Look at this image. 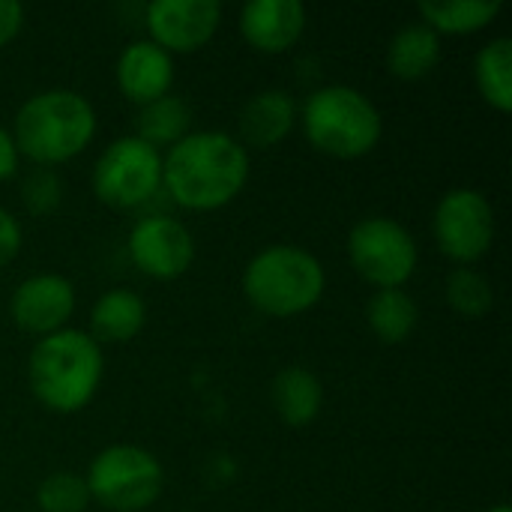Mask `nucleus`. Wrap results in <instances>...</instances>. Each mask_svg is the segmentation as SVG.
<instances>
[{"mask_svg":"<svg viewBox=\"0 0 512 512\" xmlns=\"http://www.w3.org/2000/svg\"><path fill=\"white\" fill-rule=\"evenodd\" d=\"M249 180V150L225 132H189L162 156V186L183 210H219Z\"/></svg>","mask_w":512,"mask_h":512,"instance_id":"obj_1","label":"nucleus"},{"mask_svg":"<svg viewBox=\"0 0 512 512\" xmlns=\"http://www.w3.org/2000/svg\"><path fill=\"white\" fill-rule=\"evenodd\" d=\"M102 372V348L81 330H57L39 339L27 363L30 393L54 414H75L87 408L102 384Z\"/></svg>","mask_w":512,"mask_h":512,"instance_id":"obj_2","label":"nucleus"},{"mask_svg":"<svg viewBox=\"0 0 512 512\" xmlns=\"http://www.w3.org/2000/svg\"><path fill=\"white\" fill-rule=\"evenodd\" d=\"M96 135V111L75 90H42L30 96L12 126L18 156H27L39 168L63 165L75 159Z\"/></svg>","mask_w":512,"mask_h":512,"instance_id":"obj_3","label":"nucleus"},{"mask_svg":"<svg viewBox=\"0 0 512 512\" xmlns=\"http://www.w3.org/2000/svg\"><path fill=\"white\" fill-rule=\"evenodd\" d=\"M327 288L321 261L297 246H270L243 270L246 300L270 318H294L309 312Z\"/></svg>","mask_w":512,"mask_h":512,"instance_id":"obj_4","label":"nucleus"},{"mask_svg":"<svg viewBox=\"0 0 512 512\" xmlns=\"http://www.w3.org/2000/svg\"><path fill=\"white\" fill-rule=\"evenodd\" d=\"M303 132L315 150L333 159H360L378 147L384 123L366 93L345 84H330L306 99Z\"/></svg>","mask_w":512,"mask_h":512,"instance_id":"obj_5","label":"nucleus"},{"mask_svg":"<svg viewBox=\"0 0 512 512\" xmlns=\"http://www.w3.org/2000/svg\"><path fill=\"white\" fill-rule=\"evenodd\" d=\"M90 501L111 512H141L156 504L165 486L159 459L135 444L105 447L84 477Z\"/></svg>","mask_w":512,"mask_h":512,"instance_id":"obj_6","label":"nucleus"},{"mask_svg":"<svg viewBox=\"0 0 512 512\" xmlns=\"http://www.w3.org/2000/svg\"><path fill=\"white\" fill-rule=\"evenodd\" d=\"M162 186V153L135 135L111 141L93 165V192L114 210L147 204Z\"/></svg>","mask_w":512,"mask_h":512,"instance_id":"obj_7","label":"nucleus"},{"mask_svg":"<svg viewBox=\"0 0 512 512\" xmlns=\"http://www.w3.org/2000/svg\"><path fill=\"white\" fill-rule=\"evenodd\" d=\"M351 267L378 291L402 288L417 270V240L411 231L387 216H369L348 234Z\"/></svg>","mask_w":512,"mask_h":512,"instance_id":"obj_8","label":"nucleus"},{"mask_svg":"<svg viewBox=\"0 0 512 512\" xmlns=\"http://www.w3.org/2000/svg\"><path fill=\"white\" fill-rule=\"evenodd\" d=\"M438 249L459 267L477 264L495 243V210L477 189H450L432 222Z\"/></svg>","mask_w":512,"mask_h":512,"instance_id":"obj_9","label":"nucleus"},{"mask_svg":"<svg viewBox=\"0 0 512 512\" xmlns=\"http://www.w3.org/2000/svg\"><path fill=\"white\" fill-rule=\"evenodd\" d=\"M129 258L150 279H177L195 261V240L171 216H144L129 234Z\"/></svg>","mask_w":512,"mask_h":512,"instance_id":"obj_10","label":"nucleus"},{"mask_svg":"<svg viewBox=\"0 0 512 512\" xmlns=\"http://www.w3.org/2000/svg\"><path fill=\"white\" fill-rule=\"evenodd\" d=\"M219 0H156L147 6L150 42L168 54H192L219 30Z\"/></svg>","mask_w":512,"mask_h":512,"instance_id":"obj_11","label":"nucleus"},{"mask_svg":"<svg viewBox=\"0 0 512 512\" xmlns=\"http://www.w3.org/2000/svg\"><path fill=\"white\" fill-rule=\"evenodd\" d=\"M72 312H75V288L60 273H36L24 279L9 300V315L15 327L39 339L66 330Z\"/></svg>","mask_w":512,"mask_h":512,"instance_id":"obj_12","label":"nucleus"},{"mask_svg":"<svg viewBox=\"0 0 512 512\" xmlns=\"http://www.w3.org/2000/svg\"><path fill=\"white\" fill-rule=\"evenodd\" d=\"M306 30L300 0H255L240 9V36L261 54L288 51Z\"/></svg>","mask_w":512,"mask_h":512,"instance_id":"obj_13","label":"nucleus"},{"mask_svg":"<svg viewBox=\"0 0 512 512\" xmlns=\"http://www.w3.org/2000/svg\"><path fill=\"white\" fill-rule=\"evenodd\" d=\"M174 84V60L168 51L153 45L150 39L132 42L123 48L117 60V87L138 108L171 93Z\"/></svg>","mask_w":512,"mask_h":512,"instance_id":"obj_14","label":"nucleus"},{"mask_svg":"<svg viewBox=\"0 0 512 512\" xmlns=\"http://www.w3.org/2000/svg\"><path fill=\"white\" fill-rule=\"evenodd\" d=\"M297 123V102L285 90H261L240 111V144L267 150L282 144Z\"/></svg>","mask_w":512,"mask_h":512,"instance_id":"obj_15","label":"nucleus"},{"mask_svg":"<svg viewBox=\"0 0 512 512\" xmlns=\"http://www.w3.org/2000/svg\"><path fill=\"white\" fill-rule=\"evenodd\" d=\"M147 324L144 300L129 288L105 291L90 309V336L102 345H120L135 339Z\"/></svg>","mask_w":512,"mask_h":512,"instance_id":"obj_16","label":"nucleus"},{"mask_svg":"<svg viewBox=\"0 0 512 512\" xmlns=\"http://www.w3.org/2000/svg\"><path fill=\"white\" fill-rule=\"evenodd\" d=\"M324 390L315 372L303 366H288L273 378V408L282 423L303 429L321 414Z\"/></svg>","mask_w":512,"mask_h":512,"instance_id":"obj_17","label":"nucleus"},{"mask_svg":"<svg viewBox=\"0 0 512 512\" xmlns=\"http://www.w3.org/2000/svg\"><path fill=\"white\" fill-rule=\"evenodd\" d=\"M441 63V36L426 24L402 27L387 48V69L402 81H420Z\"/></svg>","mask_w":512,"mask_h":512,"instance_id":"obj_18","label":"nucleus"},{"mask_svg":"<svg viewBox=\"0 0 512 512\" xmlns=\"http://www.w3.org/2000/svg\"><path fill=\"white\" fill-rule=\"evenodd\" d=\"M501 9H504L501 0H450V3L426 0V3H420L423 24L432 27L438 36L441 33H447V36L477 33L486 24H492L501 15Z\"/></svg>","mask_w":512,"mask_h":512,"instance_id":"obj_19","label":"nucleus"},{"mask_svg":"<svg viewBox=\"0 0 512 512\" xmlns=\"http://www.w3.org/2000/svg\"><path fill=\"white\" fill-rule=\"evenodd\" d=\"M366 321L384 345H399L414 333L420 309L405 288H384L372 294L366 306Z\"/></svg>","mask_w":512,"mask_h":512,"instance_id":"obj_20","label":"nucleus"},{"mask_svg":"<svg viewBox=\"0 0 512 512\" xmlns=\"http://www.w3.org/2000/svg\"><path fill=\"white\" fill-rule=\"evenodd\" d=\"M474 81L480 96L501 114L512 111V39L498 36L480 48L474 60Z\"/></svg>","mask_w":512,"mask_h":512,"instance_id":"obj_21","label":"nucleus"},{"mask_svg":"<svg viewBox=\"0 0 512 512\" xmlns=\"http://www.w3.org/2000/svg\"><path fill=\"white\" fill-rule=\"evenodd\" d=\"M189 123H192V111L186 105V99L168 93L150 105H144L138 111V135L144 144L150 147H174L177 141H183L189 135Z\"/></svg>","mask_w":512,"mask_h":512,"instance_id":"obj_22","label":"nucleus"},{"mask_svg":"<svg viewBox=\"0 0 512 512\" xmlns=\"http://www.w3.org/2000/svg\"><path fill=\"white\" fill-rule=\"evenodd\" d=\"M447 303L462 318H483L495 303L492 282L474 267H456L447 276Z\"/></svg>","mask_w":512,"mask_h":512,"instance_id":"obj_23","label":"nucleus"},{"mask_svg":"<svg viewBox=\"0 0 512 512\" xmlns=\"http://www.w3.org/2000/svg\"><path fill=\"white\" fill-rule=\"evenodd\" d=\"M36 504L42 512H84L90 504V492L81 474L54 471L39 483Z\"/></svg>","mask_w":512,"mask_h":512,"instance_id":"obj_24","label":"nucleus"},{"mask_svg":"<svg viewBox=\"0 0 512 512\" xmlns=\"http://www.w3.org/2000/svg\"><path fill=\"white\" fill-rule=\"evenodd\" d=\"M60 198H63V183L51 168H36L24 177L21 201L33 216H48L51 210H57Z\"/></svg>","mask_w":512,"mask_h":512,"instance_id":"obj_25","label":"nucleus"},{"mask_svg":"<svg viewBox=\"0 0 512 512\" xmlns=\"http://www.w3.org/2000/svg\"><path fill=\"white\" fill-rule=\"evenodd\" d=\"M18 249H21V225L15 216H9V210L0 207V270L15 261Z\"/></svg>","mask_w":512,"mask_h":512,"instance_id":"obj_26","label":"nucleus"},{"mask_svg":"<svg viewBox=\"0 0 512 512\" xmlns=\"http://www.w3.org/2000/svg\"><path fill=\"white\" fill-rule=\"evenodd\" d=\"M24 24V6L18 0H0V48L9 45Z\"/></svg>","mask_w":512,"mask_h":512,"instance_id":"obj_27","label":"nucleus"},{"mask_svg":"<svg viewBox=\"0 0 512 512\" xmlns=\"http://www.w3.org/2000/svg\"><path fill=\"white\" fill-rule=\"evenodd\" d=\"M18 171V147L12 141V132L0 126V183L9 180Z\"/></svg>","mask_w":512,"mask_h":512,"instance_id":"obj_28","label":"nucleus"},{"mask_svg":"<svg viewBox=\"0 0 512 512\" xmlns=\"http://www.w3.org/2000/svg\"><path fill=\"white\" fill-rule=\"evenodd\" d=\"M486 512H512L507 504H498V507H492V510H486Z\"/></svg>","mask_w":512,"mask_h":512,"instance_id":"obj_29","label":"nucleus"}]
</instances>
